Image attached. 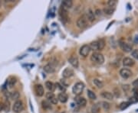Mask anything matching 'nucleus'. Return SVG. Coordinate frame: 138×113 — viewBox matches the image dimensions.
<instances>
[{
	"label": "nucleus",
	"instance_id": "1",
	"mask_svg": "<svg viewBox=\"0 0 138 113\" xmlns=\"http://www.w3.org/2000/svg\"><path fill=\"white\" fill-rule=\"evenodd\" d=\"M88 21L89 20L87 17V15H83L82 16H81L77 20V26L79 28H85L88 25Z\"/></svg>",
	"mask_w": 138,
	"mask_h": 113
},
{
	"label": "nucleus",
	"instance_id": "2",
	"mask_svg": "<svg viewBox=\"0 0 138 113\" xmlns=\"http://www.w3.org/2000/svg\"><path fill=\"white\" fill-rule=\"evenodd\" d=\"M84 84L82 82H78L77 83H75L74 85L73 88H72V92H73L74 94L77 95V96H79L80 94L82 93V92L84 89Z\"/></svg>",
	"mask_w": 138,
	"mask_h": 113
},
{
	"label": "nucleus",
	"instance_id": "3",
	"mask_svg": "<svg viewBox=\"0 0 138 113\" xmlns=\"http://www.w3.org/2000/svg\"><path fill=\"white\" fill-rule=\"evenodd\" d=\"M91 59L93 62H95L98 64H103L104 62V57L103 54L98 52L93 53Z\"/></svg>",
	"mask_w": 138,
	"mask_h": 113
},
{
	"label": "nucleus",
	"instance_id": "4",
	"mask_svg": "<svg viewBox=\"0 0 138 113\" xmlns=\"http://www.w3.org/2000/svg\"><path fill=\"white\" fill-rule=\"evenodd\" d=\"M24 109V105L21 100H17L15 102L12 107V110L15 113H20L22 112Z\"/></svg>",
	"mask_w": 138,
	"mask_h": 113
},
{
	"label": "nucleus",
	"instance_id": "5",
	"mask_svg": "<svg viewBox=\"0 0 138 113\" xmlns=\"http://www.w3.org/2000/svg\"><path fill=\"white\" fill-rule=\"evenodd\" d=\"M91 51V48H90V46L88 45V44H84L83 45L82 47L80 48V51H79V53L80 55H81L84 57H86L88 56L89 53Z\"/></svg>",
	"mask_w": 138,
	"mask_h": 113
},
{
	"label": "nucleus",
	"instance_id": "6",
	"mask_svg": "<svg viewBox=\"0 0 138 113\" xmlns=\"http://www.w3.org/2000/svg\"><path fill=\"white\" fill-rule=\"evenodd\" d=\"M46 98H47L48 101L49 103H51L52 104H57L58 102V99H57V97H56L55 94H54L53 93H52V92H48V93H46Z\"/></svg>",
	"mask_w": 138,
	"mask_h": 113
},
{
	"label": "nucleus",
	"instance_id": "7",
	"mask_svg": "<svg viewBox=\"0 0 138 113\" xmlns=\"http://www.w3.org/2000/svg\"><path fill=\"white\" fill-rule=\"evenodd\" d=\"M59 15H60V17L62 18V21H64V22H67L68 21V15L67 9H64L63 7H62L60 9V11H59Z\"/></svg>",
	"mask_w": 138,
	"mask_h": 113
},
{
	"label": "nucleus",
	"instance_id": "8",
	"mask_svg": "<svg viewBox=\"0 0 138 113\" xmlns=\"http://www.w3.org/2000/svg\"><path fill=\"white\" fill-rule=\"evenodd\" d=\"M120 75L124 79H128L129 77H130L132 76V72L129 69L123 68L120 70Z\"/></svg>",
	"mask_w": 138,
	"mask_h": 113
},
{
	"label": "nucleus",
	"instance_id": "9",
	"mask_svg": "<svg viewBox=\"0 0 138 113\" xmlns=\"http://www.w3.org/2000/svg\"><path fill=\"white\" fill-rule=\"evenodd\" d=\"M120 48H121L124 52L129 53L130 52V51H132V46L130 45V44L127 43L120 41Z\"/></svg>",
	"mask_w": 138,
	"mask_h": 113
},
{
	"label": "nucleus",
	"instance_id": "10",
	"mask_svg": "<svg viewBox=\"0 0 138 113\" xmlns=\"http://www.w3.org/2000/svg\"><path fill=\"white\" fill-rule=\"evenodd\" d=\"M74 70L71 68H65L62 72V77L64 78H69L74 76Z\"/></svg>",
	"mask_w": 138,
	"mask_h": 113
},
{
	"label": "nucleus",
	"instance_id": "11",
	"mask_svg": "<svg viewBox=\"0 0 138 113\" xmlns=\"http://www.w3.org/2000/svg\"><path fill=\"white\" fill-rule=\"evenodd\" d=\"M68 62L70 63V64L74 67V68H78V65H79V61L77 57L75 56H71L69 59H68Z\"/></svg>",
	"mask_w": 138,
	"mask_h": 113
},
{
	"label": "nucleus",
	"instance_id": "12",
	"mask_svg": "<svg viewBox=\"0 0 138 113\" xmlns=\"http://www.w3.org/2000/svg\"><path fill=\"white\" fill-rule=\"evenodd\" d=\"M35 91L36 93L37 96H42L45 93V91H44V87H42V85L41 84H37L35 86Z\"/></svg>",
	"mask_w": 138,
	"mask_h": 113
},
{
	"label": "nucleus",
	"instance_id": "13",
	"mask_svg": "<svg viewBox=\"0 0 138 113\" xmlns=\"http://www.w3.org/2000/svg\"><path fill=\"white\" fill-rule=\"evenodd\" d=\"M44 70L46 73H54L55 70V65H54L52 63H50L44 67Z\"/></svg>",
	"mask_w": 138,
	"mask_h": 113
},
{
	"label": "nucleus",
	"instance_id": "14",
	"mask_svg": "<svg viewBox=\"0 0 138 113\" xmlns=\"http://www.w3.org/2000/svg\"><path fill=\"white\" fill-rule=\"evenodd\" d=\"M75 101L77 103V104L80 107H84L86 104H87V101L86 99L84 98V97H80V96H78L76 99H75Z\"/></svg>",
	"mask_w": 138,
	"mask_h": 113
},
{
	"label": "nucleus",
	"instance_id": "15",
	"mask_svg": "<svg viewBox=\"0 0 138 113\" xmlns=\"http://www.w3.org/2000/svg\"><path fill=\"white\" fill-rule=\"evenodd\" d=\"M123 64L125 67H132L134 64V61L130 57H125L123 60Z\"/></svg>",
	"mask_w": 138,
	"mask_h": 113
},
{
	"label": "nucleus",
	"instance_id": "16",
	"mask_svg": "<svg viewBox=\"0 0 138 113\" xmlns=\"http://www.w3.org/2000/svg\"><path fill=\"white\" fill-rule=\"evenodd\" d=\"M68 95L64 93H61L58 94V99L59 102H61L62 103H65L67 101H68Z\"/></svg>",
	"mask_w": 138,
	"mask_h": 113
},
{
	"label": "nucleus",
	"instance_id": "17",
	"mask_svg": "<svg viewBox=\"0 0 138 113\" xmlns=\"http://www.w3.org/2000/svg\"><path fill=\"white\" fill-rule=\"evenodd\" d=\"M62 6L64 9H71L73 6V2L71 0H64L62 2Z\"/></svg>",
	"mask_w": 138,
	"mask_h": 113
},
{
	"label": "nucleus",
	"instance_id": "18",
	"mask_svg": "<svg viewBox=\"0 0 138 113\" xmlns=\"http://www.w3.org/2000/svg\"><path fill=\"white\" fill-rule=\"evenodd\" d=\"M86 15H87L89 21H91V22L94 21L95 20V15H94V12H93L91 9H89L88 10Z\"/></svg>",
	"mask_w": 138,
	"mask_h": 113
},
{
	"label": "nucleus",
	"instance_id": "19",
	"mask_svg": "<svg viewBox=\"0 0 138 113\" xmlns=\"http://www.w3.org/2000/svg\"><path fill=\"white\" fill-rule=\"evenodd\" d=\"M101 96L106 99H108V100H113L114 99V95L109 93V92H103L101 93Z\"/></svg>",
	"mask_w": 138,
	"mask_h": 113
},
{
	"label": "nucleus",
	"instance_id": "20",
	"mask_svg": "<svg viewBox=\"0 0 138 113\" xmlns=\"http://www.w3.org/2000/svg\"><path fill=\"white\" fill-rule=\"evenodd\" d=\"M45 87L47 88V89L49 90L50 92H52L55 89V84L52 82H51V81H47L46 82Z\"/></svg>",
	"mask_w": 138,
	"mask_h": 113
},
{
	"label": "nucleus",
	"instance_id": "21",
	"mask_svg": "<svg viewBox=\"0 0 138 113\" xmlns=\"http://www.w3.org/2000/svg\"><path fill=\"white\" fill-rule=\"evenodd\" d=\"M87 94H88V98L89 99H91V100H95L96 99H97V96H96V94L91 91V90H90V89H88V91H87Z\"/></svg>",
	"mask_w": 138,
	"mask_h": 113
},
{
	"label": "nucleus",
	"instance_id": "22",
	"mask_svg": "<svg viewBox=\"0 0 138 113\" xmlns=\"http://www.w3.org/2000/svg\"><path fill=\"white\" fill-rule=\"evenodd\" d=\"M42 107H43L45 109H52L51 103H49V102L47 101V100H43L42 103Z\"/></svg>",
	"mask_w": 138,
	"mask_h": 113
},
{
	"label": "nucleus",
	"instance_id": "23",
	"mask_svg": "<svg viewBox=\"0 0 138 113\" xmlns=\"http://www.w3.org/2000/svg\"><path fill=\"white\" fill-rule=\"evenodd\" d=\"M91 113H98L100 112V105L99 104H94L92 105L91 109Z\"/></svg>",
	"mask_w": 138,
	"mask_h": 113
},
{
	"label": "nucleus",
	"instance_id": "24",
	"mask_svg": "<svg viewBox=\"0 0 138 113\" xmlns=\"http://www.w3.org/2000/svg\"><path fill=\"white\" fill-rule=\"evenodd\" d=\"M93 83H94V84L98 87V88L101 89L102 87H104V83L101 82V80H99V79H94L93 80Z\"/></svg>",
	"mask_w": 138,
	"mask_h": 113
},
{
	"label": "nucleus",
	"instance_id": "25",
	"mask_svg": "<svg viewBox=\"0 0 138 113\" xmlns=\"http://www.w3.org/2000/svg\"><path fill=\"white\" fill-rule=\"evenodd\" d=\"M89 46H90L91 50H93V51H99V49H98V41L92 42Z\"/></svg>",
	"mask_w": 138,
	"mask_h": 113
},
{
	"label": "nucleus",
	"instance_id": "26",
	"mask_svg": "<svg viewBox=\"0 0 138 113\" xmlns=\"http://www.w3.org/2000/svg\"><path fill=\"white\" fill-rule=\"evenodd\" d=\"M130 103L129 102H124V103H120V105H119V108L121 110H124L127 108H128L129 106H130Z\"/></svg>",
	"mask_w": 138,
	"mask_h": 113
},
{
	"label": "nucleus",
	"instance_id": "27",
	"mask_svg": "<svg viewBox=\"0 0 138 113\" xmlns=\"http://www.w3.org/2000/svg\"><path fill=\"white\" fill-rule=\"evenodd\" d=\"M98 49H99V51L103 50L104 47V46H105V42H104V41L103 39H100V40L98 41Z\"/></svg>",
	"mask_w": 138,
	"mask_h": 113
},
{
	"label": "nucleus",
	"instance_id": "28",
	"mask_svg": "<svg viewBox=\"0 0 138 113\" xmlns=\"http://www.w3.org/2000/svg\"><path fill=\"white\" fill-rule=\"evenodd\" d=\"M104 12L105 14L107 15H112L113 12H114V8H111V7H108L104 9Z\"/></svg>",
	"mask_w": 138,
	"mask_h": 113
},
{
	"label": "nucleus",
	"instance_id": "29",
	"mask_svg": "<svg viewBox=\"0 0 138 113\" xmlns=\"http://www.w3.org/2000/svg\"><path fill=\"white\" fill-rule=\"evenodd\" d=\"M117 0H109L108 2V6H110L111 8H114V6L117 5Z\"/></svg>",
	"mask_w": 138,
	"mask_h": 113
},
{
	"label": "nucleus",
	"instance_id": "30",
	"mask_svg": "<svg viewBox=\"0 0 138 113\" xmlns=\"http://www.w3.org/2000/svg\"><path fill=\"white\" fill-rule=\"evenodd\" d=\"M10 96H11V98L12 99H15V100L17 101V99L19 98V93H18V92H14V93H12L10 94Z\"/></svg>",
	"mask_w": 138,
	"mask_h": 113
},
{
	"label": "nucleus",
	"instance_id": "31",
	"mask_svg": "<svg viewBox=\"0 0 138 113\" xmlns=\"http://www.w3.org/2000/svg\"><path fill=\"white\" fill-rule=\"evenodd\" d=\"M129 103H130V104H133V103H138V98L137 97H135V96H133V97H131V98H130L129 99Z\"/></svg>",
	"mask_w": 138,
	"mask_h": 113
},
{
	"label": "nucleus",
	"instance_id": "32",
	"mask_svg": "<svg viewBox=\"0 0 138 113\" xmlns=\"http://www.w3.org/2000/svg\"><path fill=\"white\" fill-rule=\"evenodd\" d=\"M16 82V79L15 78H11L10 79H9V81H8V84H9V87H10V88L13 87V86L15 85Z\"/></svg>",
	"mask_w": 138,
	"mask_h": 113
},
{
	"label": "nucleus",
	"instance_id": "33",
	"mask_svg": "<svg viewBox=\"0 0 138 113\" xmlns=\"http://www.w3.org/2000/svg\"><path fill=\"white\" fill-rule=\"evenodd\" d=\"M131 55H132V57H133L134 58L138 60V50H134V51H133L132 53H131Z\"/></svg>",
	"mask_w": 138,
	"mask_h": 113
},
{
	"label": "nucleus",
	"instance_id": "34",
	"mask_svg": "<svg viewBox=\"0 0 138 113\" xmlns=\"http://www.w3.org/2000/svg\"><path fill=\"white\" fill-rule=\"evenodd\" d=\"M102 107H103L105 110H108L109 108H110V105H109V103H106V102H103V103H102Z\"/></svg>",
	"mask_w": 138,
	"mask_h": 113
},
{
	"label": "nucleus",
	"instance_id": "35",
	"mask_svg": "<svg viewBox=\"0 0 138 113\" xmlns=\"http://www.w3.org/2000/svg\"><path fill=\"white\" fill-rule=\"evenodd\" d=\"M4 109H6V105L4 103H0V112H2Z\"/></svg>",
	"mask_w": 138,
	"mask_h": 113
},
{
	"label": "nucleus",
	"instance_id": "36",
	"mask_svg": "<svg viewBox=\"0 0 138 113\" xmlns=\"http://www.w3.org/2000/svg\"><path fill=\"white\" fill-rule=\"evenodd\" d=\"M133 85H134V87H135L136 88H138V79H136L135 81H134Z\"/></svg>",
	"mask_w": 138,
	"mask_h": 113
},
{
	"label": "nucleus",
	"instance_id": "37",
	"mask_svg": "<svg viewBox=\"0 0 138 113\" xmlns=\"http://www.w3.org/2000/svg\"><path fill=\"white\" fill-rule=\"evenodd\" d=\"M134 96L138 98V89H134Z\"/></svg>",
	"mask_w": 138,
	"mask_h": 113
},
{
	"label": "nucleus",
	"instance_id": "38",
	"mask_svg": "<svg viewBox=\"0 0 138 113\" xmlns=\"http://www.w3.org/2000/svg\"><path fill=\"white\" fill-rule=\"evenodd\" d=\"M134 43L138 44V35H136V36H135V37H134Z\"/></svg>",
	"mask_w": 138,
	"mask_h": 113
}]
</instances>
